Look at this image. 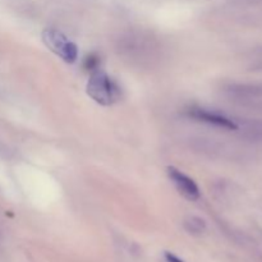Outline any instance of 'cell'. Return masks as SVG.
I'll list each match as a JSON object with an SVG mask.
<instances>
[{
    "label": "cell",
    "mask_w": 262,
    "mask_h": 262,
    "mask_svg": "<svg viewBox=\"0 0 262 262\" xmlns=\"http://www.w3.org/2000/svg\"><path fill=\"white\" fill-rule=\"evenodd\" d=\"M87 94L97 104L109 106L120 99L122 90L112 77L97 69L92 72L90 77L87 83Z\"/></svg>",
    "instance_id": "6da1fadb"
},
{
    "label": "cell",
    "mask_w": 262,
    "mask_h": 262,
    "mask_svg": "<svg viewBox=\"0 0 262 262\" xmlns=\"http://www.w3.org/2000/svg\"><path fill=\"white\" fill-rule=\"evenodd\" d=\"M42 41L46 48L50 49L54 54L60 56L66 63H74L78 56L77 45L67 38L60 31L48 28L42 32Z\"/></svg>",
    "instance_id": "7a4b0ae2"
},
{
    "label": "cell",
    "mask_w": 262,
    "mask_h": 262,
    "mask_svg": "<svg viewBox=\"0 0 262 262\" xmlns=\"http://www.w3.org/2000/svg\"><path fill=\"white\" fill-rule=\"evenodd\" d=\"M168 174L170 181L173 182L176 188L179 191V193L183 194L187 200H189V201H197L200 199V189L197 187V184L194 183L193 179L189 178L188 176L182 173L181 170H178L174 166H169Z\"/></svg>",
    "instance_id": "3957f363"
},
{
    "label": "cell",
    "mask_w": 262,
    "mask_h": 262,
    "mask_svg": "<svg viewBox=\"0 0 262 262\" xmlns=\"http://www.w3.org/2000/svg\"><path fill=\"white\" fill-rule=\"evenodd\" d=\"M189 117L194 118V119L200 120V122L209 123L211 125H216V127L225 128V129H237V124L233 120L228 119L227 117L217 113L209 112L206 109H191L189 110Z\"/></svg>",
    "instance_id": "277c9868"
},
{
    "label": "cell",
    "mask_w": 262,
    "mask_h": 262,
    "mask_svg": "<svg viewBox=\"0 0 262 262\" xmlns=\"http://www.w3.org/2000/svg\"><path fill=\"white\" fill-rule=\"evenodd\" d=\"M97 66H99V58H97V56L90 55L89 58L86 59V63H84V68H86L87 71H91V73H92V72L97 71Z\"/></svg>",
    "instance_id": "5b68a950"
},
{
    "label": "cell",
    "mask_w": 262,
    "mask_h": 262,
    "mask_svg": "<svg viewBox=\"0 0 262 262\" xmlns=\"http://www.w3.org/2000/svg\"><path fill=\"white\" fill-rule=\"evenodd\" d=\"M189 224L192 225V232H201L202 229H204V227H205V224H204V222H202V220H200V219H197V217H192V220H191V223H189Z\"/></svg>",
    "instance_id": "8992f818"
},
{
    "label": "cell",
    "mask_w": 262,
    "mask_h": 262,
    "mask_svg": "<svg viewBox=\"0 0 262 262\" xmlns=\"http://www.w3.org/2000/svg\"><path fill=\"white\" fill-rule=\"evenodd\" d=\"M165 260H166V262H183L181 258L177 257L176 255H173V253H169V252H165Z\"/></svg>",
    "instance_id": "52a82bcc"
}]
</instances>
